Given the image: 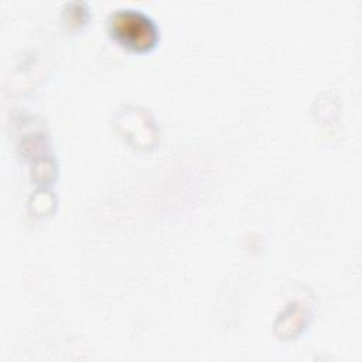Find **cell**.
<instances>
[{"label":"cell","mask_w":362,"mask_h":362,"mask_svg":"<svg viewBox=\"0 0 362 362\" xmlns=\"http://www.w3.org/2000/svg\"><path fill=\"white\" fill-rule=\"evenodd\" d=\"M115 31L123 42L136 48L148 45L154 35L150 21L137 13L117 14L115 18Z\"/></svg>","instance_id":"1"}]
</instances>
